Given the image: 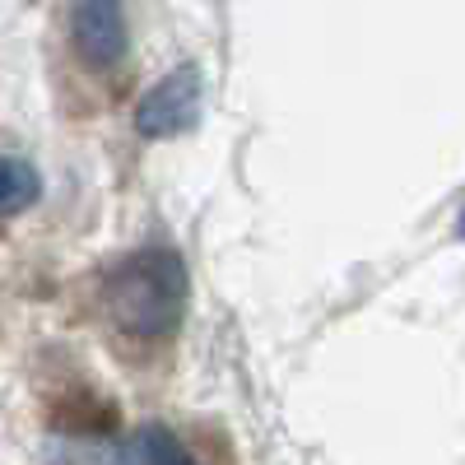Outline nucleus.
I'll return each instance as SVG.
<instances>
[{"label": "nucleus", "mask_w": 465, "mask_h": 465, "mask_svg": "<svg viewBox=\"0 0 465 465\" xmlns=\"http://www.w3.org/2000/svg\"><path fill=\"white\" fill-rule=\"evenodd\" d=\"M186 265L168 247H144L103 275V312L131 340H168L182 326Z\"/></svg>", "instance_id": "nucleus-1"}, {"label": "nucleus", "mask_w": 465, "mask_h": 465, "mask_svg": "<svg viewBox=\"0 0 465 465\" xmlns=\"http://www.w3.org/2000/svg\"><path fill=\"white\" fill-rule=\"evenodd\" d=\"M70 43L89 70L122 65L131 47L126 0H70Z\"/></svg>", "instance_id": "nucleus-3"}, {"label": "nucleus", "mask_w": 465, "mask_h": 465, "mask_svg": "<svg viewBox=\"0 0 465 465\" xmlns=\"http://www.w3.org/2000/svg\"><path fill=\"white\" fill-rule=\"evenodd\" d=\"M201 103H205V80L196 65H177L168 70L159 84H149L144 98L135 103V131L144 140H173L201 122Z\"/></svg>", "instance_id": "nucleus-2"}, {"label": "nucleus", "mask_w": 465, "mask_h": 465, "mask_svg": "<svg viewBox=\"0 0 465 465\" xmlns=\"http://www.w3.org/2000/svg\"><path fill=\"white\" fill-rule=\"evenodd\" d=\"M460 232H465V219H460Z\"/></svg>", "instance_id": "nucleus-6"}, {"label": "nucleus", "mask_w": 465, "mask_h": 465, "mask_svg": "<svg viewBox=\"0 0 465 465\" xmlns=\"http://www.w3.org/2000/svg\"><path fill=\"white\" fill-rule=\"evenodd\" d=\"M43 196V177L19 153H0V214H24Z\"/></svg>", "instance_id": "nucleus-5"}, {"label": "nucleus", "mask_w": 465, "mask_h": 465, "mask_svg": "<svg viewBox=\"0 0 465 465\" xmlns=\"http://www.w3.org/2000/svg\"><path fill=\"white\" fill-rule=\"evenodd\" d=\"M112 465H196V456H191L177 442V433H168L163 423H144V429H135L112 451Z\"/></svg>", "instance_id": "nucleus-4"}]
</instances>
